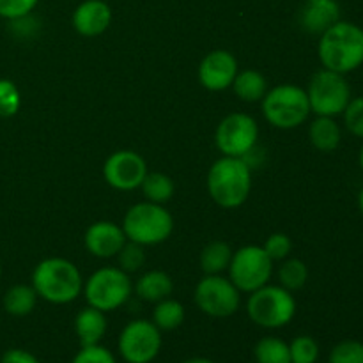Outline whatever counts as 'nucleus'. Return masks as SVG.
Here are the masks:
<instances>
[{
    "label": "nucleus",
    "mask_w": 363,
    "mask_h": 363,
    "mask_svg": "<svg viewBox=\"0 0 363 363\" xmlns=\"http://www.w3.org/2000/svg\"><path fill=\"white\" fill-rule=\"evenodd\" d=\"M183 363H215V362H213V360H209V358L195 357V358H188V360H184Z\"/></svg>",
    "instance_id": "e433bc0d"
},
{
    "label": "nucleus",
    "mask_w": 363,
    "mask_h": 363,
    "mask_svg": "<svg viewBox=\"0 0 363 363\" xmlns=\"http://www.w3.org/2000/svg\"><path fill=\"white\" fill-rule=\"evenodd\" d=\"M74 333H77L80 346H96L101 342L106 333L105 312L94 307H85L74 318Z\"/></svg>",
    "instance_id": "a211bd4d"
},
{
    "label": "nucleus",
    "mask_w": 363,
    "mask_h": 363,
    "mask_svg": "<svg viewBox=\"0 0 363 363\" xmlns=\"http://www.w3.org/2000/svg\"><path fill=\"white\" fill-rule=\"evenodd\" d=\"M38 2L39 0H0V16L9 21L28 16Z\"/></svg>",
    "instance_id": "72a5a7b5"
},
{
    "label": "nucleus",
    "mask_w": 363,
    "mask_h": 363,
    "mask_svg": "<svg viewBox=\"0 0 363 363\" xmlns=\"http://www.w3.org/2000/svg\"><path fill=\"white\" fill-rule=\"evenodd\" d=\"M32 287L39 298L53 305H66L84 291V279L77 266L62 257H48L32 272Z\"/></svg>",
    "instance_id": "f03ea898"
},
{
    "label": "nucleus",
    "mask_w": 363,
    "mask_h": 363,
    "mask_svg": "<svg viewBox=\"0 0 363 363\" xmlns=\"http://www.w3.org/2000/svg\"><path fill=\"white\" fill-rule=\"evenodd\" d=\"M318 55L326 69L353 73L363 66V28L353 21L339 20L321 34Z\"/></svg>",
    "instance_id": "f257e3e1"
},
{
    "label": "nucleus",
    "mask_w": 363,
    "mask_h": 363,
    "mask_svg": "<svg viewBox=\"0 0 363 363\" xmlns=\"http://www.w3.org/2000/svg\"><path fill=\"white\" fill-rule=\"evenodd\" d=\"M358 209H360V213L363 216V188L360 190V194H358Z\"/></svg>",
    "instance_id": "4c0bfd02"
},
{
    "label": "nucleus",
    "mask_w": 363,
    "mask_h": 363,
    "mask_svg": "<svg viewBox=\"0 0 363 363\" xmlns=\"http://www.w3.org/2000/svg\"><path fill=\"white\" fill-rule=\"evenodd\" d=\"M38 298L39 296L32 284L30 286L18 284V286L7 289V293L4 294V311L14 318H25L35 308Z\"/></svg>",
    "instance_id": "4be33fe9"
},
{
    "label": "nucleus",
    "mask_w": 363,
    "mask_h": 363,
    "mask_svg": "<svg viewBox=\"0 0 363 363\" xmlns=\"http://www.w3.org/2000/svg\"><path fill=\"white\" fill-rule=\"evenodd\" d=\"M339 20L340 6L337 0H307L301 7L300 25L308 34L321 35Z\"/></svg>",
    "instance_id": "f3484780"
},
{
    "label": "nucleus",
    "mask_w": 363,
    "mask_h": 363,
    "mask_svg": "<svg viewBox=\"0 0 363 363\" xmlns=\"http://www.w3.org/2000/svg\"><path fill=\"white\" fill-rule=\"evenodd\" d=\"M116 257L117 261H119V268L123 269V272H126L128 275L138 272V269L145 264L144 247L138 243H133V241H126V245L121 248V252Z\"/></svg>",
    "instance_id": "c85d7f7f"
},
{
    "label": "nucleus",
    "mask_w": 363,
    "mask_h": 363,
    "mask_svg": "<svg viewBox=\"0 0 363 363\" xmlns=\"http://www.w3.org/2000/svg\"><path fill=\"white\" fill-rule=\"evenodd\" d=\"M291 363H315L319 358V346L312 337L300 335L289 344Z\"/></svg>",
    "instance_id": "cd10ccee"
},
{
    "label": "nucleus",
    "mask_w": 363,
    "mask_h": 363,
    "mask_svg": "<svg viewBox=\"0 0 363 363\" xmlns=\"http://www.w3.org/2000/svg\"><path fill=\"white\" fill-rule=\"evenodd\" d=\"M247 314L261 328L275 330L289 325L296 315V300L293 293L282 286H262L250 293L247 301Z\"/></svg>",
    "instance_id": "423d86ee"
},
{
    "label": "nucleus",
    "mask_w": 363,
    "mask_h": 363,
    "mask_svg": "<svg viewBox=\"0 0 363 363\" xmlns=\"http://www.w3.org/2000/svg\"><path fill=\"white\" fill-rule=\"evenodd\" d=\"M140 190L144 194L145 201L155 202V204H165L174 197V181L163 172H147L140 184Z\"/></svg>",
    "instance_id": "b1692460"
},
{
    "label": "nucleus",
    "mask_w": 363,
    "mask_h": 363,
    "mask_svg": "<svg viewBox=\"0 0 363 363\" xmlns=\"http://www.w3.org/2000/svg\"><path fill=\"white\" fill-rule=\"evenodd\" d=\"M262 248H264V252L273 262L284 261V259L289 257L291 250H293V241H291V238L287 234L275 233L266 240Z\"/></svg>",
    "instance_id": "473e14b6"
},
{
    "label": "nucleus",
    "mask_w": 363,
    "mask_h": 363,
    "mask_svg": "<svg viewBox=\"0 0 363 363\" xmlns=\"http://www.w3.org/2000/svg\"><path fill=\"white\" fill-rule=\"evenodd\" d=\"M117 346L128 363H151L162 350V332L152 321L135 319L124 326Z\"/></svg>",
    "instance_id": "f8f14e48"
},
{
    "label": "nucleus",
    "mask_w": 363,
    "mask_h": 363,
    "mask_svg": "<svg viewBox=\"0 0 363 363\" xmlns=\"http://www.w3.org/2000/svg\"><path fill=\"white\" fill-rule=\"evenodd\" d=\"M254 354L257 363H291L289 344L279 337H264L259 340Z\"/></svg>",
    "instance_id": "a878e982"
},
{
    "label": "nucleus",
    "mask_w": 363,
    "mask_h": 363,
    "mask_svg": "<svg viewBox=\"0 0 363 363\" xmlns=\"http://www.w3.org/2000/svg\"><path fill=\"white\" fill-rule=\"evenodd\" d=\"M133 293L130 275L121 268H99L84 282L85 300L101 312H112L123 307Z\"/></svg>",
    "instance_id": "0eeeda50"
},
{
    "label": "nucleus",
    "mask_w": 363,
    "mask_h": 363,
    "mask_svg": "<svg viewBox=\"0 0 363 363\" xmlns=\"http://www.w3.org/2000/svg\"><path fill=\"white\" fill-rule=\"evenodd\" d=\"M308 140L321 152L335 151L342 142V130H340L335 117H315L308 126Z\"/></svg>",
    "instance_id": "aec40b11"
},
{
    "label": "nucleus",
    "mask_w": 363,
    "mask_h": 363,
    "mask_svg": "<svg viewBox=\"0 0 363 363\" xmlns=\"http://www.w3.org/2000/svg\"><path fill=\"white\" fill-rule=\"evenodd\" d=\"M0 277H2V266H0Z\"/></svg>",
    "instance_id": "ea45409f"
},
{
    "label": "nucleus",
    "mask_w": 363,
    "mask_h": 363,
    "mask_svg": "<svg viewBox=\"0 0 363 363\" xmlns=\"http://www.w3.org/2000/svg\"><path fill=\"white\" fill-rule=\"evenodd\" d=\"M184 321V307L177 300L165 298L158 301L152 311V323L160 332H172L179 328Z\"/></svg>",
    "instance_id": "393cba45"
},
{
    "label": "nucleus",
    "mask_w": 363,
    "mask_h": 363,
    "mask_svg": "<svg viewBox=\"0 0 363 363\" xmlns=\"http://www.w3.org/2000/svg\"><path fill=\"white\" fill-rule=\"evenodd\" d=\"M261 103L264 119L279 130H294L307 123L312 113L307 91L293 84L268 89Z\"/></svg>",
    "instance_id": "20e7f679"
},
{
    "label": "nucleus",
    "mask_w": 363,
    "mask_h": 363,
    "mask_svg": "<svg viewBox=\"0 0 363 363\" xmlns=\"http://www.w3.org/2000/svg\"><path fill=\"white\" fill-rule=\"evenodd\" d=\"M0 363H39V360L25 350H9L2 354Z\"/></svg>",
    "instance_id": "c9c22d12"
},
{
    "label": "nucleus",
    "mask_w": 363,
    "mask_h": 363,
    "mask_svg": "<svg viewBox=\"0 0 363 363\" xmlns=\"http://www.w3.org/2000/svg\"><path fill=\"white\" fill-rule=\"evenodd\" d=\"M133 291L140 300L149 301V303H158L165 298H170L174 291V282L170 275H167L162 269H151V272L138 277Z\"/></svg>",
    "instance_id": "6ab92c4d"
},
{
    "label": "nucleus",
    "mask_w": 363,
    "mask_h": 363,
    "mask_svg": "<svg viewBox=\"0 0 363 363\" xmlns=\"http://www.w3.org/2000/svg\"><path fill=\"white\" fill-rule=\"evenodd\" d=\"M358 163H360V167H362V170H363V145H362V149H360V155H358Z\"/></svg>",
    "instance_id": "58836bf2"
},
{
    "label": "nucleus",
    "mask_w": 363,
    "mask_h": 363,
    "mask_svg": "<svg viewBox=\"0 0 363 363\" xmlns=\"http://www.w3.org/2000/svg\"><path fill=\"white\" fill-rule=\"evenodd\" d=\"M112 23V9L105 0H84L73 13V27L84 38H96Z\"/></svg>",
    "instance_id": "dca6fc26"
},
{
    "label": "nucleus",
    "mask_w": 363,
    "mask_h": 363,
    "mask_svg": "<svg viewBox=\"0 0 363 363\" xmlns=\"http://www.w3.org/2000/svg\"><path fill=\"white\" fill-rule=\"evenodd\" d=\"M195 305L209 318H230L240 308V291L222 275H206L194 293Z\"/></svg>",
    "instance_id": "9b49d317"
},
{
    "label": "nucleus",
    "mask_w": 363,
    "mask_h": 363,
    "mask_svg": "<svg viewBox=\"0 0 363 363\" xmlns=\"http://www.w3.org/2000/svg\"><path fill=\"white\" fill-rule=\"evenodd\" d=\"M238 59L227 50H213L199 64V82L211 92L233 87L238 74Z\"/></svg>",
    "instance_id": "4468645a"
},
{
    "label": "nucleus",
    "mask_w": 363,
    "mask_h": 363,
    "mask_svg": "<svg viewBox=\"0 0 363 363\" xmlns=\"http://www.w3.org/2000/svg\"><path fill=\"white\" fill-rule=\"evenodd\" d=\"M71 363H116V358L106 347L99 346H85L74 354Z\"/></svg>",
    "instance_id": "f704fd0d"
},
{
    "label": "nucleus",
    "mask_w": 363,
    "mask_h": 363,
    "mask_svg": "<svg viewBox=\"0 0 363 363\" xmlns=\"http://www.w3.org/2000/svg\"><path fill=\"white\" fill-rule=\"evenodd\" d=\"M21 106V96L16 84L7 78H0V117L16 116Z\"/></svg>",
    "instance_id": "c756f323"
},
{
    "label": "nucleus",
    "mask_w": 363,
    "mask_h": 363,
    "mask_svg": "<svg viewBox=\"0 0 363 363\" xmlns=\"http://www.w3.org/2000/svg\"><path fill=\"white\" fill-rule=\"evenodd\" d=\"M121 227L128 241L152 247L169 240L174 230V218L162 204L145 201L128 209Z\"/></svg>",
    "instance_id": "39448f33"
},
{
    "label": "nucleus",
    "mask_w": 363,
    "mask_h": 363,
    "mask_svg": "<svg viewBox=\"0 0 363 363\" xmlns=\"http://www.w3.org/2000/svg\"><path fill=\"white\" fill-rule=\"evenodd\" d=\"M305 91H307L311 110L315 116H342L347 103L351 101V85L347 84L346 74L335 73L326 67L312 74Z\"/></svg>",
    "instance_id": "6e6552de"
},
{
    "label": "nucleus",
    "mask_w": 363,
    "mask_h": 363,
    "mask_svg": "<svg viewBox=\"0 0 363 363\" xmlns=\"http://www.w3.org/2000/svg\"><path fill=\"white\" fill-rule=\"evenodd\" d=\"M233 248L225 241H211L201 252V268L206 275H222L229 269Z\"/></svg>",
    "instance_id": "5701e85b"
},
{
    "label": "nucleus",
    "mask_w": 363,
    "mask_h": 363,
    "mask_svg": "<svg viewBox=\"0 0 363 363\" xmlns=\"http://www.w3.org/2000/svg\"><path fill=\"white\" fill-rule=\"evenodd\" d=\"M229 280L240 293H254L269 282L273 275V261L264 248L247 245L233 254L229 264Z\"/></svg>",
    "instance_id": "1a4fd4ad"
},
{
    "label": "nucleus",
    "mask_w": 363,
    "mask_h": 363,
    "mask_svg": "<svg viewBox=\"0 0 363 363\" xmlns=\"http://www.w3.org/2000/svg\"><path fill=\"white\" fill-rule=\"evenodd\" d=\"M208 191L223 209H236L252 191V169L243 158L222 156L208 172Z\"/></svg>",
    "instance_id": "7ed1b4c3"
},
{
    "label": "nucleus",
    "mask_w": 363,
    "mask_h": 363,
    "mask_svg": "<svg viewBox=\"0 0 363 363\" xmlns=\"http://www.w3.org/2000/svg\"><path fill=\"white\" fill-rule=\"evenodd\" d=\"M145 176H147V163L138 152L130 151V149L112 152L103 165V177L113 190H137Z\"/></svg>",
    "instance_id": "ddd939ff"
},
{
    "label": "nucleus",
    "mask_w": 363,
    "mask_h": 363,
    "mask_svg": "<svg viewBox=\"0 0 363 363\" xmlns=\"http://www.w3.org/2000/svg\"><path fill=\"white\" fill-rule=\"evenodd\" d=\"M257 121L248 113H229L220 121L215 133V144L222 156L245 158L257 145Z\"/></svg>",
    "instance_id": "9d476101"
},
{
    "label": "nucleus",
    "mask_w": 363,
    "mask_h": 363,
    "mask_svg": "<svg viewBox=\"0 0 363 363\" xmlns=\"http://www.w3.org/2000/svg\"><path fill=\"white\" fill-rule=\"evenodd\" d=\"M330 363H363V342L342 340L330 353Z\"/></svg>",
    "instance_id": "7c9ffc66"
},
{
    "label": "nucleus",
    "mask_w": 363,
    "mask_h": 363,
    "mask_svg": "<svg viewBox=\"0 0 363 363\" xmlns=\"http://www.w3.org/2000/svg\"><path fill=\"white\" fill-rule=\"evenodd\" d=\"M234 94L247 103L262 101V98L268 92V80L262 73L255 69L238 71L236 78L233 82Z\"/></svg>",
    "instance_id": "412c9836"
},
{
    "label": "nucleus",
    "mask_w": 363,
    "mask_h": 363,
    "mask_svg": "<svg viewBox=\"0 0 363 363\" xmlns=\"http://www.w3.org/2000/svg\"><path fill=\"white\" fill-rule=\"evenodd\" d=\"M126 241L128 238L123 227L113 222H106V220L89 225L84 236V245L89 254L99 259L116 257Z\"/></svg>",
    "instance_id": "2eb2a0df"
},
{
    "label": "nucleus",
    "mask_w": 363,
    "mask_h": 363,
    "mask_svg": "<svg viewBox=\"0 0 363 363\" xmlns=\"http://www.w3.org/2000/svg\"><path fill=\"white\" fill-rule=\"evenodd\" d=\"M308 280V268L301 259H284L282 266L279 268V286L284 289L300 291Z\"/></svg>",
    "instance_id": "bb28decb"
},
{
    "label": "nucleus",
    "mask_w": 363,
    "mask_h": 363,
    "mask_svg": "<svg viewBox=\"0 0 363 363\" xmlns=\"http://www.w3.org/2000/svg\"><path fill=\"white\" fill-rule=\"evenodd\" d=\"M344 126L353 137L362 138L363 140V96L351 98L347 103L346 110L342 112Z\"/></svg>",
    "instance_id": "2f4dec72"
}]
</instances>
